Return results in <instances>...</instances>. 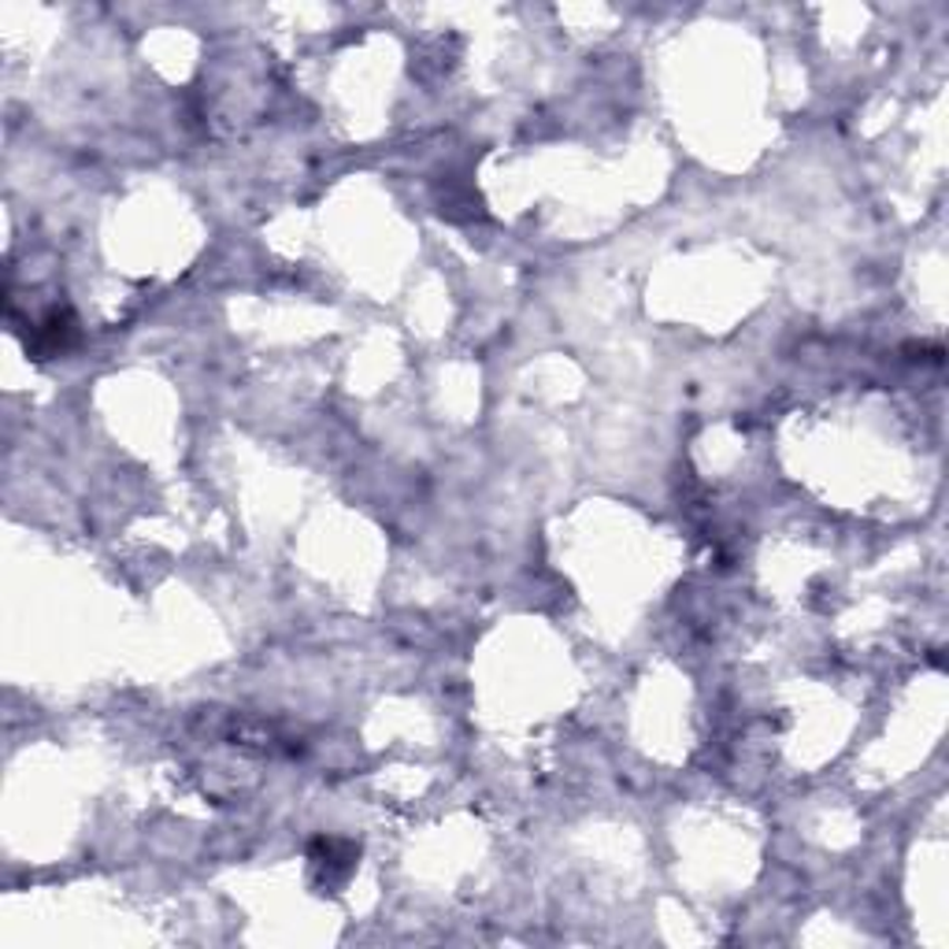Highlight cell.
Masks as SVG:
<instances>
[{
	"mask_svg": "<svg viewBox=\"0 0 949 949\" xmlns=\"http://www.w3.org/2000/svg\"><path fill=\"white\" fill-rule=\"evenodd\" d=\"M309 857H312V865L323 871L326 887H334V882L353 876L360 849L353 842H345V838H315L309 846Z\"/></svg>",
	"mask_w": 949,
	"mask_h": 949,
	"instance_id": "cell-1",
	"label": "cell"
},
{
	"mask_svg": "<svg viewBox=\"0 0 949 949\" xmlns=\"http://www.w3.org/2000/svg\"><path fill=\"white\" fill-rule=\"evenodd\" d=\"M74 342V320L68 312H49L46 320L38 326V337H34V353H63Z\"/></svg>",
	"mask_w": 949,
	"mask_h": 949,
	"instance_id": "cell-2",
	"label": "cell"
}]
</instances>
